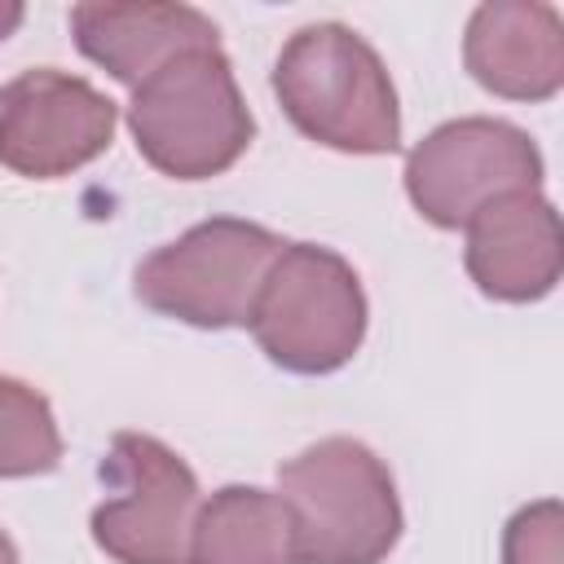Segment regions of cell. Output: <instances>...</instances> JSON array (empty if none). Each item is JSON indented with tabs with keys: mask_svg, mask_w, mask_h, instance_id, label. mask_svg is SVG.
Segmentation results:
<instances>
[{
	"mask_svg": "<svg viewBox=\"0 0 564 564\" xmlns=\"http://www.w3.org/2000/svg\"><path fill=\"white\" fill-rule=\"evenodd\" d=\"M22 18H26V9L18 0H0V44L22 26Z\"/></svg>",
	"mask_w": 564,
	"mask_h": 564,
	"instance_id": "cell-15",
	"label": "cell"
},
{
	"mask_svg": "<svg viewBox=\"0 0 564 564\" xmlns=\"http://www.w3.org/2000/svg\"><path fill=\"white\" fill-rule=\"evenodd\" d=\"M247 326L273 366L291 375H335L366 339L361 278L322 242H286Z\"/></svg>",
	"mask_w": 564,
	"mask_h": 564,
	"instance_id": "cell-4",
	"label": "cell"
},
{
	"mask_svg": "<svg viewBox=\"0 0 564 564\" xmlns=\"http://www.w3.org/2000/svg\"><path fill=\"white\" fill-rule=\"evenodd\" d=\"M185 564H295L291 507L260 485L216 489L198 507Z\"/></svg>",
	"mask_w": 564,
	"mask_h": 564,
	"instance_id": "cell-12",
	"label": "cell"
},
{
	"mask_svg": "<svg viewBox=\"0 0 564 564\" xmlns=\"http://www.w3.org/2000/svg\"><path fill=\"white\" fill-rule=\"evenodd\" d=\"M538 185L542 154L533 137L489 115L449 119L405 154V194L436 229H463L494 198Z\"/></svg>",
	"mask_w": 564,
	"mask_h": 564,
	"instance_id": "cell-7",
	"label": "cell"
},
{
	"mask_svg": "<svg viewBox=\"0 0 564 564\" xmlns=\"http://www.w3.org/2000/svg\"><path fill=\"white\" fill-rule=\"evenodd\" d=\"M128 132L154 172L172 181H207L247 154L256 119L238 93L229 57L212 44L176 53L132 88Z\"/></svg>",
	"mask_w": 564,
	"mask_h": 564,
	"instance_id": "cell-3",
	"label": "cell"
},
{
	"mask_svg": "<svg viewBox=\"0 0 564 564\" xmlns=\"http://www.w3.org/2000/svg\"><path fill=\"white\" fill-rule=\"evenodd\" d=\"M295 520V564H383L401 542V498L388 463L352 436H326L278 467Z\"/></svg>",
	"mask_w": 564,
	"mask_h": 564,
	"instance_id": "cell-2",
	"label": "cell"
},
{
	"mask_svg": "<svg viewBox=\"0 0 564 564\" xmlns=\"http://www.w3.org/2000/svg\"><path fill=\"white\" fill-rule=\"evenodd\" d=\"M0 564H18V546H13V538L0 529Z\"/></svg>",
	"mask_w": 564,
	"mask_h": 564,
	"instance_id": "cell-16",
	"label": "cell"
},
{
	"mask_svg": "<svg viewBox=\"0 0 564 564\" xmlns=\"http://www.w3.org/2000/svg\"><path fill=\"white\" fill-rule=\"evenodd\" d=\"M502 564H564V511L555 498H538L507 520Z\"/></svg>",
	"mask_w": 564,
	"mask_h": 564,
	"instance_id": "cell-14",
	"label": "cell"
},
{
	"mask_svg": "<svg viewBox=\"0 0 564 564\" xmlns=\"http://www.w3.org/2000/svg\"><path fill=\"white\" fill-rule=\"evenodd\" d=\"M62 463V432L40 388L0 375V480L48 476Z\"/></svg>",
	"mask_w": 564,
	"mask_h": 564,
	"instance_id": "cell-13",
	"label": "cell"
},
{
	"mask_svg": "<svg viewBox=\"0 0 564 564\" xmlns=\"http://www.w3.org/2000/svg\"><path fill=\"white\" fill-rule=\"evenodd\" d=\"M282 115L339 154H397L401 106L383 57L344 22L300 26L273 62Z\"/></svg>",
	"mask_w": 564,
	"mask_h": 564,
	"instance_id": "cell-1",
	"label": "cell"
},
{
	"mask_svg": "<svg viewBox=\"0 0 564 564\" xmlns=\"http://www.w3.org/2000/svg\"><path fill=\"white\" fill-rule=\"evenodd\" d=\"M70 35L88 62L128 88L150 79L176 53L220 44V31L203 9L167 0H84L70 9Z\"/></svg>",
	"mask_w": 564,
	"mask_h": 564,
	"instance_id": "cell-11",
	"label": "cell"
},
{
	"mask_svg": "<svg viewBox=\"0 0 564 564\" xmlns=\"http://www.w3.org/2000/svg\"><path fill=\"white\" fill-rule=\"evenodd\" d=\"M282 247L286 238L256 220L212 216L150 251L132 273V291L150 313L198 330L247 326Z\"/></svg>",
	"mask_w": 564,
	"mask_h": 564,
	"instance_id": "cell-5",
	"label": "cell"
},
{
	"mask_svg": "<svg viewBox=\"0 0 564 564\" xmlns=\"http://www.w3.org/2000/svg\"><path fill=\"white\" fill-rule=\"evenodd\" d=\"M467 75L507 101H551L564 88V18L542 0L476 4L463 31Z\"/></svg>",
	"mask_w": 564,
	"mask_h": 564,
	"instance_id": "cell-10",
	"label": "cell"
},
{
	"mask_svg": "<svg viewBox=\"0 0 564 564\" xmlns=\"http://www.w3.org/2000/svg\"><path fill=\"white\" fill-rule=\"evenodd\" d=\"M463 264L480 295L498 304L546 300L564 269L560 212L538 189H516L480 207L467 225Z\"/></svg>",
	"mask_w": 564,
	"mask_h": 564,
	"instance_id": "cell-9",
	"label": "cell"
},
{
	"mask_svg": "<svg viewBox=\"0 0 564 564\" xmlns=\"http://www.w3.org/2000/svg\"><path fill=\"white\" fill-rule=\"evenodd\" d=\"M110 498L93 511V542L115 564H185L203 507L194 467L145 432H119L101 458Z\"/></svg>",
	"mask_w": 564,
	"mask_h": 564,
	"instance_id": "cell-6",
	"label": "cell"
},
{
	"mask_svg": "<svg viewBox=\"0 0 564 564\" xmlns=\"http://www.w3.org/2000/svg\"><path fill=\"white\" fill-rule=\"evenodd\" d=\"M119 110L84 75L31 66L0 88V167L57 181L88 167L115 141Z\"/></svg>",
	"mask_w": 564,
	"mask_h": 564,
	"instance_id": "cell-8",
	"label": "cell"
}]
</instances>
